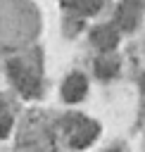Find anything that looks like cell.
I'll list each match as a JSON object with an SVG mask.
<instances>
[{"label":"cell","instance_id":"cell-1","mask_svg":"<svg viewBox=\"0 0 145 152\" xmlns=\"http://www.w3.org/2000/svg\"><path fill=\"white\" fill-rule=\"evenodd\" d=\"M74 124L69 126V140L74 147H86L93 142V138L97 135V124L83 116H74Z\"/></svg>","mask_w":145,"mask_h":152},{"label":"cell","instance_id":"cell-2","mask_svg":"<svg viewBox=\"0 0 145 152\" xmlns=\"http://www.w3.org/2000/svg\"><path fill=\"white\" fill-rule=\"evenodd\" d=\"M140 17H143V0H124L119 5V12H116V26L133 31L138 26Z\"/></svg>","mask_w":145,"mask_h":152},{"label":"cell","instance_id":"cell-3","mask_svg":"<svg viewBox=\"0 0 145 152\" xmlns=\"http://www.w3.org/2000/svg\"><path fill=\"white\" fill-rule=\"evenodd\" d=\"M10 74H12L14 83L19 86V90H21L24 95H36V93H38V76H36L33 71H29L24 64L12 62V64H10Z\"/></svg>","mask_w":145,"mask_h":152},{"label":"cell","instance_id":"cell-4","mask_svg":"<svg viewBox=\"0 0 145 152\" xmlns=\"http://www.w3.org/2000/svg\"><path fill=\"white\" fill-rule=\"evenodd\" d=\"M86 90H88V81L81 74H71L62 86V95H64L67 102H78L86 95Z\"/></svg>","mask_w":145,"mask_h":152},{"label":"cell","instance_id":"cell-5","mask_svg":"<svg viewBox=\"0 0 145 152\" xmlns=\"http://www.w3.org/2000/svg\"><path fill=\"white\" fill-rule=\"evenodd\" d=\"M116 40H119V33H116V28H112V26H97L95 31H93V43L100 48V50H114V45H116Z\"/></svg>","mask_w":145,"mask_h":152},{"label":"cell","instance_id":"cell-6","mask_svg":"<svg viewBox=\"0 0 145 152\" xmlns=\"http://www.w3.org/2000/svg\"><path fill=\"white\" fill-rule=\"evenodd\" d=\"M67 2L81 14H95L102 7V0H67Z\"/></svg>","mask_w":145,"mask_h":152},{"label":"cell","instance_id":"cell-7","mask_svg":"<svg viewBox=\"0 0 145 152\" xmlns=\"http://www.w3.org/2000/svg\"><path fill=\"white\" fill-rule=\"evenodd\" d=\"M95 71H97V76H102V78L114 76V74H116V59H112V57H107V59H97Z\"/></svg>","mask_w":145,"mask_h":152},{"label":"cell","instance_id":"cell-8","mask_svg":"<svg viewBox=\"0 0 145 152\" xmlns=\"http://www.w3.org/2000/svg\"><path fill=\"white\" fill-rule=\"evenodd\" d=\"M10 128H12V114H10L7 104L0 100V138H5L10 133Z\"/></svg>","mask_w":145,"mask_h":152},{"label":"cell","instance_id":"cell-9","mask_svg":"<svg viewBox=\"0 0 145 152\" xmlns=\"http://www.w3.org/2000/svg\"><path fill=\"white\" fill-rule=\"evenodd\" d=\"M143 90H145V81H143Z\"/></svg>","mask_w":145,"mask_h":152},{"label":"cell","instance_id":"cell-10","mask_svg":"<svg viewBox=\"0 0 145 152\" xmlns=\"http://www.w3.org/2000/svg\"><path fill=\"white\" fill-rule=\"evenodd\" d=\"M109 152H119V150H109Z\"/></svg>","mask_w":145,"mask_h":152}]
</instances>
